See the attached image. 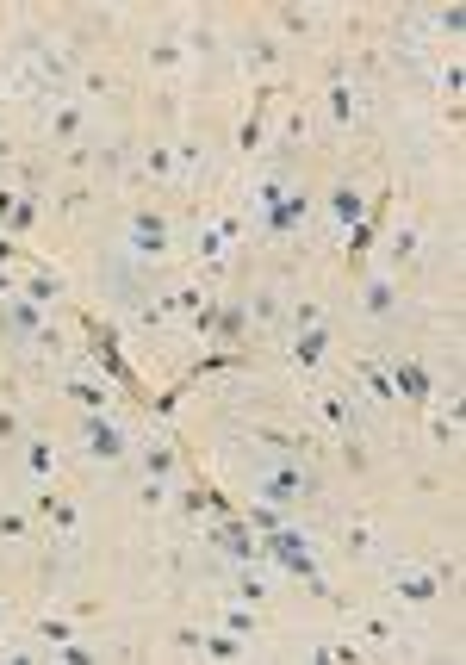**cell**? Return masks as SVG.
I'll return each instance as SVG.
<instances>
[{
	"label": "cell",
	"instance_id": "9a60e30c",
	"mask_svg": "<svg viewBox=\"0 0 466 665\" xmlns=\"http://www.w3.org/2000/svg\"><path fill=\"white\" fill-rule=\"evenodd\" d=\"M87 336H94L87 349H94V361H100L106 380H125V361H119V342H112V330H106V324H87Z\"/></svg>",
	"mask_w": 466,
	"mask_h": 665
},
{
	"label": "cell",
	"instance_id": "7c38bea8",
	"mask_svg": "<svg viewBox=\"0 0 466 665\" xmlns=\"http://www.w3.org/2000/svg\"><path fill=\"white\" fill-rule=\"evenodd\" d=\"M386 373H392L398 398H411V404H423V398H429V367H423V361H411V355H392V361H386Z\"/></svg>",
	"mask_w": 466,
	"mask_h": 665
},
{
	"label": "cell",
	"instance_id": "f546056e",
	"mask_svg": "<svg viewBox=\"0 0 466 665\" xmlns=\"http://www.w3.org/2000/svg\"><path fill=\"white\" fill-rule=\"evenodd\" d=\"M454 429H460V404H448V411L429 423V442H454Z\"/></svg>",
	"mask_w": 466,
	"mask_h": 665
},
{
	"label": "cell",
	"instance_id": "44dd1931",
	"mask_svg": "<svg viewBox=\"0 0 466 665\" xmlns=\"http://www.w3.org/2000/svg\"><path fill=\"white\" fill-rule=\"evenodd\" d=\"M361 386H367V398H373V404H392V398H398L392 373H386L380 361H361Z\"/></svg>",
	"mask_w": 466,
	"mask_h": 665
},
{
	"label": "cell",
	"instance_id": "484cf974",
	"mask_svg": "<svg viewBox=\"0 0 466 665\" xmlns=\"http://www.w3.org/2000/svg\"><path fill=\"white\" fill-rule=\"evenodd\" d=\"M38 634H44V647H69V641H75V622H63V616H44V622H38Z\"/></svg>",
	"mask_w": 466,
	"mask_h": 665
},
{
	"label": "cell",
	"instance_id": "7402d4cb",
	"mask_svg": "<svg viewBox=\"0 0 466 665\" xmlns=\"http://www.w3.org/2000/svg\"><path fill=\"white\" fill-rule=\"evenodd\" d=\"M143 175H150V181H168V187H174V150H168L162 137L150 143V150H143Z\"/></svg>",
	"mask_w": 466,
	"mask_h": 665
},
{
	"label": "cell",
	"instance_id": "2e32d148",
	"mask_svg": "<svg viewBox=\"0 0 466 665\" xmlns=\"http://www.w3.org/2000/svg\"><path fill=\"white\" fill-rule=\"evenodd\" d=\"M19 293L32 299L38 311H50L56 299H63V274H56V268H38V274H25V286H19Z\"/></svg>",
	"mask_w": 466,
	"mask_h": 665
},
{
	"label": "cell",
	"instance_id": "603a6c76",
	"mask_svg": "<svg viewBox=\"0 0 466 665\" xmlns=\"http://www.w3.org/2000/svg\"><path fill=\"white\" fill-rule=\"evenodd\" d=\"M249 311H255V324H261V330H280V317H286V305H280V293H274V286H261Z\"/></svg>",
	"mask_w": 466,
	"mask_h": 665
},
{
	"label": "cell",
	"instance_id": "f1b7e54d",
	"mask_svg": "<svg viewBox=\"0 0 466 665\" xmlns=\"http://www.w3.org/2000/svg\"><path fill=\"white\" fill-rule=\"evenodd\" d=\"M137 498H143V510H162L174 491H168V479H143V485H137Z\"/></svg>",
	"mask_w": 466,
	"mask_h": 665
},
{
	"label": "cell",
	"instance_id": "ffe728a7",
	"mask_svg": "<svg viewBox=\"0 0 466 665\" xmlns=\"http://www.w3.org/2000/svg\"><path fill=\"white\" fill-rule=\"evenodd\" d=\"M361 305L386 324V317H398V286H392V280H367V286H361Z\"/></svg>",
	"mask_w": 466,
	"mask_h": 665
},
{
	"label": "cell",
	"instance_id": "cb8c5ba5",
	"mask_svg": "<svg viewBox=\"0 0 466 665\" xmlns=\"http://www.w3.org/2000/svg\"><path fill=\"white\" fill-rule=\"evenodd\" d=\"M224 628L237 634V641H255V634H261V622H255L249 603H230V610H224Z\"/></svg>",
	"mask_w": 466,
	"mask_h": 665
},
{
	"label": "cell",
	"instance_id": "7a4b0ae2",
	"mask_svg": "<svg viewBox=\"0 0 466 665\" xmlns=\"http://www.w3.org/2000/svg\"><path fill=\"white\" fill-rule=\"evenodd\" d=\"M249 485H255V498H261V504H274V510H299L311 491H317V473L299 467L293 454L249 448Z\"/></svg>",
	"mask_w": 466,
	"mask_h": 665
},
{
	"label": "cell",
	"instance_id": "e575fe53",
	"mask_svg": "<svg viewBox=\"0 0 466 665\" xmlns=\"http://www.w3.org/2000/svg\"><path fill=\"white\" fill-rule=\"evenodd\" d=\"M305 131H311V119H305V112H293V119H286V137H293V143H305Z\"/></svg>",
	"mask_w": 466,
	"mask_h": 665
},
{
	"label": "cell",
	"instance_id": "6da1fadb",
	"mask_svg": "<svg viewBox=\"0 0 466 665\" xmlns=\"http://www.w3.org/2000/svg\"><path fill=\"white\" fill-rule=\"evenodd\" d=\"M311 218V206H305V193L293 187V175L286 168H268L255 187H249V224L261 230V237H293V230Z\"/></svg>",
	"mask_w": 466,
	"mask_h": 665
},
{
	"label": "cell",
	"instance_id": "1f68e13d",
	"mask_svg": "<svg viewBox=\"0 0 466 665\" xmlns=\"http://www.w3.org/2000/svg\"><path fill=\"white\" fill-rule=\"evenodd\" d=\"M386 255H392V262H411V255H417V230H411V224H404V230H398V237L386 243Z\"/></svg>",
	"mask_w": 466,
	"mask_h": 665
},
{
	"label": "cell",
	"instance_id": "277c9868",
	"mask_svg": "<svg viewBox=\"0 0 466 665\" xmlns=\"http://www.w3.org/2000/svg\"><path fill=\"white\" fill-rule=\"evenodd\" d=\"M131 429L119 423V417H106V411H87L81 417V454L87 460H100V467H119V460L131 454Z\"/></svg>",
	"mask_w": 466,
	"mask_h": 665
},
{
	"label": "cell",
	"instance_id": "8fae6325",
	"mask_svg": "<svg viewBox=\"0 0 466 665\" xmlns=\"http://www.w3.org/2000/svg\"><path fill=\"white\" fill-rule=\"evenodd\" d=\"M63 392L81 404V411H106V398H112L106 373H87V367H69V373H63Z\"/></svg>",
	"mask_w": 466,
	"mask_h": 665
},
{
	"label": "cell",
	"instance_id": "d6a6232c",
	"mask_svg": "<svg viewBox=\"0 0 466 665\" xmlns=\"http://www.w3.org/2000/svg\"><path fill=\"white\" fill-rule=\"evenodd\" d=\"M237 150H243V156L261 150V119H243V125H237Z\"/></svg>",
	"mask_w": 466,
	"mask_h": 665
},
{
	"label": "cell",
	"instance_id": "8992f818",
	"mask_svg": "<svg viewBox=\"0 0 466 665\" xmlns=\"http://www.w3.org/2000/svg\"><path fill=\"white\" fill-rule=\"evenodd\" d=\"M442 585H448L442 572H429V566H411V560L386 572V591H392L398 603H435V597H442Z\"/></svg>",
	"mask_w": 466,
	"mask_h": 665
},
{
	"label": "cell",
	"instance_id": "5b68a950",
	"mask_svg": "<svg viewBox=\"0 0 466 665\" xmlns=\"http://www.w3.org/2000/svg\"><path fill=\"white\" fill-rule=\"evenodd\" d=\"M119 255H125L131 268L162 262V255H168V218H162V212H137L131 230H125V243H119Z\"/></svg>",
	"mask_w": 466,
	"mask_h": 665
},
{
	"label": "cell",
	"instance_id": "4316f807",
	"mask_svg": "<svg viewBox=\"0 0 466 665\" xmlns=\"http://www.w3.org/2000/svg\"><path fill=\"white\" fill-rule=\"evenodd\" d=\"M280 25H286L293 38H311V32H317V13H311V7H286V13H280Z\"/></svg>",
	"mask_w": 466,
	"mask_h": 665
},
{
	"label": "cell",
	"instance_id": "d4e9b609",
	"mask_svg": "<svg viewBox=\"0 0 466 665\" xmlns=\"http://www.w3.org/2000/svg\"><path fill=\"white\" fill-rule=\"evenodd\" d=\"M373 547H380V541H373V523H348V535H342V554H355V560H367V554H373Z\"/></svg>",
	"mask_w": 466,
	"mask_h": 665
},
{
	"label": "cell",
	"instance_id": "d6986e66",
	"mask_svg": "<svg viewBox=\"0 0 466 665\" xmlns=\"http://www.w3.org/2000/svg\"><path fill=\"white\" fill-rule=\"evenodd\" d=\"M355 112H361L355 81H348V75H336V81H330V119H336V125H355Z\"/></svg>",
	"mask_w": 466,
	"mask_h": 665
},
{
	"label": "cell",
	"instance_id": "e0dca14e",
	"mask_svg": "<svg viewBox=\"0 0 466 665\" xmlns=\"http://www.w3.org/2000/svg\"><path fill=\"white\" fill-rule=\"evenodd\" d=\"M230 243H237V218H224V224H206V230H199V262H218V255L230 249Z\"/></svg>",
	"mask_w": 466,
	"mask_h": 665
},
{
	"label": "cell",
	"instance_id": "3957f363",
	"mask_svg": "<svg viewBox=\"0 0 466 665\" xmlns=\"http://www.w3.org/2000/svg\"><path fill=\"white\" fill-rule=\"evenodd\" d=\"M0 342H7L13 355H63V336H56L50 311H38L25 293L0 299Z\"/></svg>",
	"mask_w": 466,
	"mask_h": 665
},
{
	"label": "cell",
	"instance_id": "8d00e7d4",
	"mask_svg": "<svg viewBox=\"0 0 466 665\" xmlns=\"http://www.w3.org/2000/svg\"><path fill=\"white\" fill-rule=\"evenodd\" d=\"M7 255H13V243H7V237H0V268H7Z\"/></svg>",
	"mask_w": 466,
	"mask_h": 665
},
{
	"label": "cell",
	"instance_id": "836d02e7",
	"mask_svg": "<svg viewBox=\"0 0 466 665\" xmlns=\"http://www.w3.org/2000/svg\"><path fill=\"white\" fill-rule=\"evenodd\" d=\"M13 442H25L19 436V411H0V448H13Z\"/></svg>",
	"mask_w": 466,
	"mask_h": 665
},
{
	"label": "cell",
	"instance_id": "4fadbf2b",
	"mask_svg": "<svg viewBox=\"0 0 466 665\" xmlns=\"http://www.w3.org/2000/svg\"><path fill=\"white\" fill-rule=\"evenodd\" d=\"M44 131H50L56 143H75V137H87V112L69 106V100H50V106H44Z\"/></svg>",
	"mask_w": 466,
	"mask_h": 665
},
{
	"label": "cell",
	"instance_id": "30bf717a",
	"mask_svg": "<svg viewBox=\"0 0 466 665\" xmlns=\"http://www.w3.org/2000/svg\"><path fill=\"white\" fill-rule=\"evenodd\" d=\"M324 355H330V324H317V330H293V336H286V361H293L299 373H311Z\"/></svg>",
	"mask_w": 466,
	"mask_h": 665
},
{
	"label": "cell",
	"instance_id": "ba28073f",
	"mask_svg": "<svg viewBox=\"0 0 466 665\" xmlns=\"http://www.w3.org/2000/svg\"><path fill=\"white\" fill-rule=\"evenodd\" d=\"M131 454H137L143 479H174V442H168V429H150L143 442H131Z\"/></svg>",
	"mask_w": 466,
	"mask_h": 665
},
{
	"label": "cell",
	"instance_id": "d590c367",
	"mask_svg": "<svg viewBox=\"0 0 466 665\" xmlns=\"http://www.w3.org/2000/svg\"><path fill=\"white\" fill-rule=\"evenodd\" d=\"M13 94H19V88H13V75H7V69H0V100H13Z\"/></svg>",
	"mask_w": 466,
	"mask_h": 665
},
{
	"label": "cell",
	"instance_id": "ac0fdd59",
	"mask_svg": "<svg viewBox=\"0 0 466 665\" xmlns=\"http://www.w3.org/2000/svg\"><path fill=\"white\" fill-rule=\"evenodd\" d=\"M25 541H32V516H25L19 504H0V547L13 554V547H25Z\"/></svg>",
	"mask_w": 466,
	"mask_h": 665
},
{
	"label": "cell",
	"instance_id": "5bb4252c",
	"mask_svg": "<svg viewBox=\"0 0 466 665\" xmlns=\"http://www.w3.org/2000/svg\"><path fill=\"white\" fill-rule=\"evenodd\" d=\"M25 479L44 491V479H56V448L50 436H25Z\"/></svg>",
	"mask_w": 466,
	"mask_h": 665
},
{
	"label": "cell",
	"instance_id": "9c48e42d",
	"mask_svg": "<svg viewBox=\"0 0 466 665\" xmlns=\"http://www.w3.org/2000/svg\"><path fill=\"white\" fill-rule=\"evenodd\" d=\"M330 218H336L342 237H348V230H361V224H367V193H361L355 181H336V187H330Z\"/></svg>",
	"mask_w": 466,
	"mask_h": 665
},
{
	"label": "cell",
	"instance_id": "83f0119b",
	"mask_svg": "<svg viewBox=\"0 0 466 665\" xmlns=\"http://www.w3.org/2000/svg\"><path fill=\"white\" fill-rule=\"evenodd\" d=\"M181 63H187V50H181V44H168V38L150 44V69H181Z\"/></svg>",
	"mask_w": 466,
	"mask_h": 665
},
{
	"label": "cell",
	"instance_id": "4dcf8cb0",
	"mask_svg": "<svg viewBox=\"0 0 466 665\" xmlns=\"http://www.w3.org/2000/svg\"><path fill=\"white\" fill-rule=\"evenodd\" d=\"M361 634H367V647H392V634H398V628H392L386 616H367V622H361Z\"/></svg>",
	"mask_w": 466,
	"mask_h": 665
},
{
	"label": "cell",
	"instance_id": "52a82bcc",
	"mask_svg": "<svg viewBox=\"0 0 466 665\" xmlns=\"http://www.w3.org/2000/svg\"><path fill=\"white\" fill-rule=\"evenodd\" d=\"M212 547H218L224 560H237V566H243V560H268V541H261L249 523H218V529H212Z\"/></svg>",
	"mask_w": 466,
	"mask_h": 665
}]
</instances>
